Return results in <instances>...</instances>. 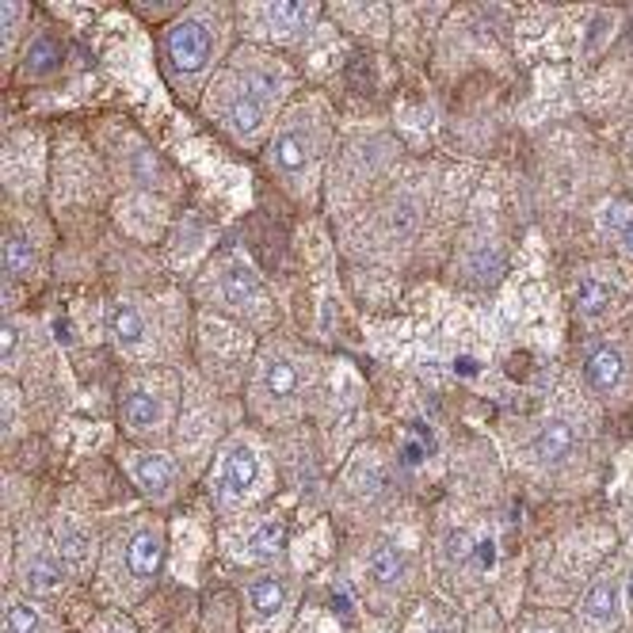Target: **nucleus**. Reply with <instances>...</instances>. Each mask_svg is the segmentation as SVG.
<instances>
[{"label":"nucleus","instance_id":"4","mask_svg":"<svg viewBox=\"0 0 633 633\" xmlns=\"http://www.w3.org/2000/svg\"><path fill=\"white\" fill-rule=\"evenodd\" d=\"M161 554H164V542H161V531H138L130 550H126V565H130L134 580H153L157 568H161Z\"/></svg>","mask_w":633,"mask_h":633},{"label":"nucleus","instance_id":"14","mask_svg":"<svg viewBox=\"0 0 633 633\" xmlns=\"http://www.w3.org/2000/svg\"><path fill=\"white\" fill-rule=\"evenodd\" d=\"M264 389L275 400L294 397V393H298V370H294L286 358H271L267 370H264Z\"/></svg>","mask_w":633,"mask_h":633},{"label":"nucleus","instance_id":"2","mask_svg":"<svg viewBox=\"0 0 633 633\" xmlns=\"http://www.w3.org/2000/svg\"><path fill=\"white\" fill-rule=\"evenodd\" d=\"M256 454H252L244 442H237V447H229L225 458H222V473H218V496L222 503H237L248 496V489L256 484Z\"/></svg>","mask_w":633,"mask_h":633},{"label":"nucleus","instance_id":"5","mask_svg":"<svg viewBox=\"0 0 633 633\" xmlns=\"http://www.w3.org/2000/svg\"><path fill=\"white\" fill-rule=\"evenodd\" d=\"M584 378L596 389H615L622 382V355L615 348H596L584 363Z\"/></svg>","mask_w":633,"mask_h":633},{"label":"nucleus","instance_id":"17","mask_svg":"<svg viewBox=\"0 0 633 633\" xmlns=\"http://www.w3.org/2000/svg\"><path fill=\"white\" fill-rule=\"evenodd\" d=\"M576 306L584 316H599L607 306H610V286L599 283V279H580L576 286Z\"/></svg>","mask_w":633,"mask_h":633},{"label":"nucleus","instance_id":"23","mask_svg":"<svg viewBox=\"0 0 633 633\" xmlns=\"http://www.w3.org/2000/svg\"><path fill=\"white\" fill-rule=\"evenodd\" d=\"M500 271H503V256H500V252L484 248L481 256H473V279L493 283V279H500Z\"/></svg>","mask_w":633,"mask_h":633},{"label":"nucleus","instance_id":"8","mask_svg":"<svg viewBox=\"0 0 633 633\" xmlns=\"http://www.w3.org/2000/svg\"><path fill=\"white\" fill-rule=\"evenodd\" d=\"M134 473H138V484H141V489H145V493H153V496L168 493V484L176 481L172 462H168V458H157V454H150V458H138Z\"/></svg>","mask_w":633,"mask_h":633},{"label":"nucleus","instance_id":"29","mask_svg":"<svg viewBox=\"0 0 633 633\" xmlns=\"http://www.w3.org/2000/svg\"><path fill=\"white\" fill-rule=\"evenodd\" d=\"M431 633H442V629H431Z\"/></svg>","mask_w":633,"mask_h":633},{"label":"nucleus","instance_id":"28","mask_svg":"<svg viewBox=\"0 0 633 633\" xmlns=\"http://www.w3.org/2000/svg\"><path fill=\"white\" fill-rule=\"evenodd\" d=\"M629 599H633V576H629Z\"/></svg>","mask_w":633,"mask_h":633},{"label":"nucleus","instance_id":"22","mask_svg":"<svg viewBox=\"0 0 633 633\" xmlns=\"http://www.w3.org/2000/svg\"><path fill=\"white\" fill-rule=\"evenodd\" d=\"M42 622H38V610L31 603H12L8 607V633H38Z\"/></svg>","mask_w":633,"mask_h":633},{"label":"nucleus","instance_id":"16","mask_svg":"<svg viewBox=\"0 0 633 633\" xmlns=\"http://www.w3.org/2000/svg\"><path fill=\"white\" fill-rule=\"evenodd\" d=\"M275 161L283 172H302L306 168V138L298 130H286L275 138Z\"/></svg>","mask_w":633,"mask_h":633},{"label":"nucleus","instance_id":"26","mask_svg":"<svg viewBox=\"0 0 633 633\" xmlns=\"http://www.w3.org/2000/svg\"><path fill=\"white\" fill-rule=\"evenodd\" d=\"M12 355H16V328L5 325V358H12Z\"/></svg>","mask_w":633,"mask_h":633},{"label":"nucleus","instance_id":"25","mask_svg":"<svg viewBox=\"0 0 633 633\" xmlns=\"http://www.w3.org/2000/svg\"><path fill=\"white\" fill-rule=\"evenodd\" d=\"M466 550H470V538L462 534V531H454V534L447 538V557H451V561H462V557H466Z\"/></svg>","mask_w":633,"mask_h":633},{"label":"nucleus","instance_id":"3","mask_svg":"<svg viewBox=\"0 0 633 633\" xmlns=\"http://www.w3.org/2000/svg\"><path fill=\"white\" fill-rule=\"evenodd\" d=\"M576 447V431L565 424V420H554V424H545L534 439H531V454L545 466H554V462H565Z\"/></svg>","mask_w":633,"mask_h":633},{"label":"nucleus","instance_id":"6","mask_svg":"<svg viewBox=\"0 0 633 633\" xmlns=\"http://www.w3.org/2000/svg\"><path fill=\"white\" fill-rule=\"evenodd\" d=\"M615 615H618V584L603 580L584 599V622L587 626H607V622H615Z\"/></svg>","mask_w":633,"mask_h":633},{"label":"nucleus","instance_id":"20","mask_svg":"<svg viewBox=\"0 0 633 633\" xmlns=\"http://www.w3.org/2000/svg\"><path fill=\"white\" fill-rule=\"evenodd\" d=\"M31 244H27V237H19V233H12L8 241H5V267H8V275H19V271H27L31 267Z\"/></svg>","mask_w":633,"mask_h":633},{"label":"nucleus","instance_id":"13","mask_svg":"<svg viewBox=\"0 0 633 633\" xmlns=\"http://www.w3.org/2000/svg\"><path fill=\"white\" fill-rule=\"evenodd\" d=\"M122 416L130 420L134 428H153V424H161V405L150 389H134L122 400Z\"/></svg>","mask_w":633,"mask_h":633},{"label":"nucleus","instance_id":"24","mask_svg":"<svg viewBox=\"0 0 633 633\" xmlns=\"http://www.w3.org/2000/svg\"><path fill=\"white\" fill-rule=\"evenodd\" d=\"M626 225H633V206L622 202V199H618V202H610V206L603 210V229H610V233L618 237Z\"/></svg>","mask_w":633,"mask_h":633},{"label":"nucleus","instance_id":"18","mask_svg":"<svg viewBox=\"0 0 633 633\" xmlns=\"http://www.w3.org/2000/svg\"><path fill=\"white\" fill-rule=\"evenodd\" d=\"M279 545H283V523H279V519H271V523L260 526L256 534H252L248 554L256 557V561H264V557H271V554H279Z\"/></svg>","mask_w":633,"mask_h":633},{"label":"nucleus","instance_id":"10","mask_svg":"<svg viewBox=\"0 0 633 633\" xmlns=\"http://www.w3.org/2000/svg\"><path fill=\"white\" fill-rule=\"evenodd\" d=\"M111 336H115V344H122V348H141V340H145L141 313L134 306H115L111 309Z\"/></svg>","mask_w":633,"mask_h":633},{"label":"nucleus","instance_id":"19","mask_svg":"<svg viewBox=\"0 0 633 633\" xmlns=\"http://www.w3.org/2000/svg\"><path fill=\"white\" fill-rule=\"evenodd\" d=\"M24 66H27V73H50V69H57L61 66V47H57L54 38H38Z\"/></svg>","mask_w":633,"mask_h":633},{"label":"nucleus","instance_id":"27","mask_svg":"<svg viewBox=\"0 0 633 633\" xmlns=\"http://www.w3.org/2000/svg\"><path fill=\"white\" fill-rule=\"evenodd\" d=\"M618 241H622V248H626V252H633V225H626V229H622Z\"/></svg>","mask_w":633,"mask_h":633},{"label":"nucleus","instance_id":"1","mask_svg":"<svg viewBox=\"0 0 633 633\" xmlns=\"http://www.w3.org/2000/svg\"><path fill=\"white\" fill-rule=\"evenodd\" d=\"M210 50H214V38L199 24V19H183L180 27H172L168 35V57L180 73H195L210 61Z\"/></svg>","mask_w":633,"mask_h":633},{"label":"nucleus","instance_id":"9","mask_svg":"<svg viewBox=\"0 0 633 633\" xmlns=\"http://www.w3.org/2000/svg\"><path fill=\"white\" fill-rule=\"evenodd\" d=\"M229 126H233L237 134H252V130H260V122H264V99L256 92H241L233 103H229Z\"/></svg>","mask_w":633,"mask_h":633},{"label":"nucleus","instance_id":"12","mask_svg":"<svg viewBox=\"0 0 633 633\" xmlns=\"http://www.w3.org/2000/svg\"><path fill=\"white\" fill-rule=\"evenodd\" d=\"M400 573H405V554H400L397 545H389V542L374 545V554H370V576L378 584H397Z\"/></svg>","mask_w":633,"mask_h":633},{"label":"nucleus","instance_id":"30","mask_svg":"<svg viewBox=\"0 0 633 633\" xmlns=\"http://www.w3.org/2000/svg\"><path fill=\"white\" fill-rule=\"evenodd\" d=\"M111 633H122V629H111Z\"/></svg>","mask_w":633,"mask_h":633},{"label":"nucleus","instance_id":"15","mask_svg":"<svg viewBox=\"0 0 633 633\" xmlns=\"http://www.w3.org/2000/svg\"><path fill=\"white\" fill-rule=\"evenodd\" d=\"M222 294L229 302H252V298H260V283L252 279V271L248 267H241V264H233L222 275Z\"/></svg>","mask_w":633,"mask_h":633},{"label":"nucleus","instance_id":"11","mask_svg":"<svg viewBox=\"0 0 633 633\" xmlns=\"http://www.w3.org/2000/svg\"><path fill=\"white\" fill-rule=\"evenodd\" d=\"M248 603L260 618H275L283 610V584L275 576H260L248 584Z\"/></svg>","mask_w":633,"mask_h":633},{"label":"nucleus","instance_id":"21","mask_svg":"<svg viewBox=\"0 0 633 633\" xmlns=\"http://www.w3.org/2000/svg\"><path fill=\"white\" fill-rule=\"evenodd\" d=\"M267 12H271V19H275V31H283V35L302 31V19L309 16L306 5H271Z\"/></svg>","mask_w":633,"mask_h":633},{"label":"nucleus","instance_id":"7","mask_svg":"<svg viewBox=\"0 0 633 633\" xmlns=\"http://www.w3.org/2000/svg\"><path fill=\"white\" fill-rule=\"evenodd\" d=\"M24 580L35 587V592H54L66 580V565L54 554H35L27 565H24Z\"/></svg>","mask_w":633,"mask_h":633}]
</instances>
